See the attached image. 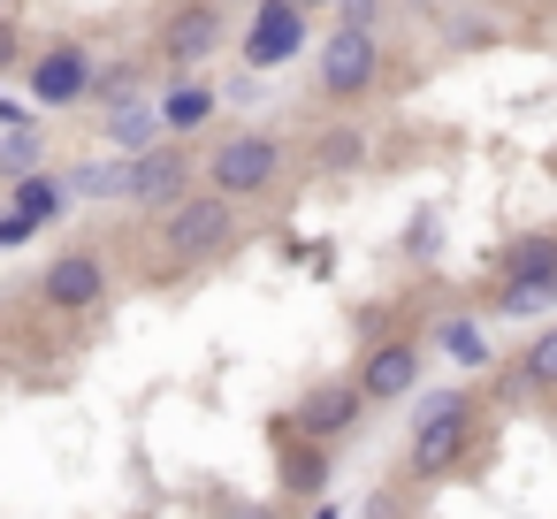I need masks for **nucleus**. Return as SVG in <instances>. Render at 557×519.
<instances>
[{
  "mask_svg": "<svg viewBox=\"0 0 557 519\" xmlns=\"http://www.w3.org/2000/svg\"><path fill=\"white\" fill-rule=\"evenodd\" d=\"M230 230H237V199L207 184V191H191V199H176L161 214V260L169 268H199V260H214L230 245Z\"/></svg>",
  "mask_w": 557,
  "mask_h": 519,
  "instance_id": "obj_1",
  "label": "nucleus"
},
{
  "mask_svg": "<svg viewBox=\"0 0 557 519\" xmlns=\"http://www.w3.org/2000/svg\"><path fill=\"white\" fill-rule=\"evenodd\" d=\"M466 443H473V405L458 390H435L420 405V420H412V473L420 481H443L466 458Z\"/></svg>",
  "mask_w": 557,
  "mask_h": 519,
  "instance_id": "obj_2",
  "label": "nucleus"
},
{
  "mask_svg": "<svg viewBox=\"0 0 557 519\" xmlns=\"http://www.w3.org/2000/svg\"><path fill=\"white\" fill-rule=\"evenodd\" d=\"M39 161V131H9L0 123V176H24Z\"/></svg>",
  "mask_w": 557,
  "mask_h": 519,
  "instance_id": "obj_21",
  "label": "nucleus"
},
{
  "mask_svg": "<svg viewBox=\"0 0 557 519\" xmlns=\"http://www.w3.org/2000/svg\"><path fill=\"white\" fill-rule=\"evenodd\" d=\"M275 176H283V138H268V131H230L207 153V184L230 199H260Z\"/></svg>",
  "mask_w": 557,
  "mask_h": 519,
  "instance_id": "obj_4",
  "label": "nucleus"
},
{
  "mask_svg": "<svg viewBox=\"0 0 557 519\" xmlns=\"http://www.w3.org/2000/svg\"><path fill=\"white\" fill-rule=\"evenodd\" d=\"M32 230H39V222H32L24 207H9V214H0V252H16V245H32Z\"/></svg>",
  "mask_w": 557,
  "mask_h": 519,
  "instance_id": "obj_23",
  "label": "nucleus"
},
{
  "mask_svg": "<svg viewBox=\"0 0 557 519\" xmlns=\"http://www.w3.org/2000/svg\"><path fill=\"white\" fill-rule=\"evenodd\" d=\"M237 54H245V70H283L290 54H306V0H260Z\"/></svg>",
  "mask_w": 557,
  "mask_h": 519,
  "instance_id": "obj_5",
  "label": "nucleus"
},
{
  "mask_svg": "<svg viewBox=\"0 0 557 519\" xmlns=\"http://www.w3.org/2000/svg\"><path fill=\"white\" fill-rule=\"evenodd\" d=\"M16 62H24V39H16L9 16H0V70H16Z\"/></svg>",
  "mask_w": 557,
  "mask_h": 519,
  "instance_id": "obj_25",
  "label": "nucleus"
},
{
  "mask_svg": "<svg viewBox=\"0 0 557 519\" xmlns=\"http://www.w3.org/2000/svg\"><path fill=\"white\" fill-rule=\"evenodd\" d=\"M32 291H39V306H54V313H92V306L108 298V260H100V252H62V260H47V275H39Z\"/></svg>",
  "mask_w": 557,
  "mask_h": 519,
  "instance_id": "obj_7",
  "label": "nucleus"
},
{
  "mask_svg": "<svg viewBox=\"0 0 557 519\" xmlns=\"http://www.w3.org/2000/svg\"><path fill=\"white\" fill-rule=\"evenodd\" d=\"M542 306H557V268H549V275H504V283H496V313H504V321H527V313H542Z\"/></svg>",
  "mask_w": 557,
  "mask_h": 519,
  "instance_id": "obj_15",
  "label": "nucleus"
},
{
  "mask_svg": "<svg viewBox=\"0 0 557 519\" xmlns=\"http://www.w3.org/2000/svg\"><path fill=\"white\" fill-rule=\"evenodd\" d=\"M214 108H222V100H214L207 85H191V77H176V85L161 92V123H169V138H191V131H207V123H214Z\"/></svg>",
  "mask_w": 557,
  "mask_h": 519,
  "instance_id": "obj_12",
  "label": "nucleus"
},
{
  "mask_svg": "<svg viewBox=\"0 0 557 519\" xmlns=\"http://www.w3.org/2000/svg\"><path fill=\"white\" fill-rule=\"evenodd\" d=\"M16 207H24V214H32V222L47 230V222H54V214L70 207V191H62L54 176H39V169H24V176H16Z\"/></svg>",
  "mask_w": 557,
  "mask_h": 519,
  "instance_id": "obj_18",
  "label": "nucleus"
},
{
  "mask_svg": "<svg viewBox=\"0 0 557 519\" xmlns=\"http://www.w3.org/2000/svg\"><path fill=\"white\" fill-rule=\"evenodd\" d=\"M222 16H214V0H191V9H176L169 24H161V62L184 77V70H199L207 54H222Z\"/></svg>",
  "mask_w": 557,
  "mask_h": 519,
  "instance_id": "obj_9",
  "label": "nucleus"
},
{
  "mask_svg": "<svg viewBox=\"0 0 557 519\" xmlns=\"http://www.w3.org/2000/svg\"><path fill=\"white\" fill-rule=\"evenodd\" d=\"M382 0H336V24H374Z\"/></svg>",
  "mask_w": 557,
  "mask_h": 519,
  "instance_id": "obj_24",
  "label": "nucleus"
},
{
  "mask_svg": "<svg viewBox=\"0 0 557 519\" xmlns=\"http://www.w3.org/2000/svg\"><path fill=\"white\" fill-rule=\"evenodd\" d=\"M519 382H527V390H557V329H542V336L527 344V359H519Z\"/></svg>",
  "mask_w": 557,
  "mask_h": 519,
  "instance_id": "obj_20",
  "label": "nucleus"
},
{
  "mask_svg": "<svg viewBox=\"0 0 557 519\" xmlns=\"http://www.w3.org/2000/svg\"><path fill=\"white\" fill-rule=\"evenodd\" d=\"M85 92H92V54H85V47L62 39V47H47V54L32 62V100H39V108H70V100H85Z\"/></svg>",
  "mask_w": 557,
  "mask_h": 519,
  "instance_id": "obj_11",
  "label": "nucleus"
},
{
  "mask_svg": "<svg viewBox=\"0 0 557 519\" xmlns=\"http://www.w3.org/2000/svg\"><path fill=\"white\" fill-rule=\"evenodd\" d=\"M306 9H336V0H306Z\"/></svg>",
  "mask_w": 557,
  "mask_h": 519,
  "instance_id": "obj_26",
  "label": "nucleus"
},
{
  "mask_svg": "<svg viewBox=\"0 0 557 519\" xmlns=\"http://www.w3.org/2000/svg\"><path fill=\"white\" fill-rule=\"evenodd\" d=\"M115 115H108V138L115 146H153V138H169V123H161V100H138V92H123V100H108Z\"/></svg>",
  "mask_w": 557,
  "mask_h": 519,
  "instance_id": "obj_14",
  "label": "nucleus"
},
{
  "mask_svg": "<svg viewBox=\"0 0 557 519\" xmlns=\"http://www.w3.org/2000/svg\"><path fill=\"white\" fill-rule=\"evenodd\" d=\"M131 169H138V161H85V169L70 176V191H77V199H131Z\"/></svg>",
  "mask_w": 557,
  "mask_h": 519,
  "instance_id": "obj_16",
  "label": "nucleus"
},
{
  "mask_svg": "<svg viewBox=\"0 0 557 519\" xmlns=\"http://www.w3.org/2000/svg\"><path fill=\"white\" fill-rule=\"evenodd\" d=\"M359 412H367V390H359V382H313V390L290 405V435L336 443V435L359 428Z\"/></svg>",
  "mask_w": 557,
  "mask_h": 519,
  "instance_id": "obj_8",
  "label": "nucleus"
},
{
  "mask_svg": "<svg viewBox=\"0 0 557 519\" xmlns=\"http://www.w3.org/2000/svg\"><path fill=\"white\" fill-rule=\"evenodd\" d=\"M207 176V161H184L176 153V138H161V146H146L138 153V169H131V207H146V214H169L176 199H191V184Z\"/></svg>",
  "mask_w": 557,
  "mask_h": 519,
  "instance_id": "obj_6",
  "label": "nucleus"
},
{
  "mask_svg": "<svg viewBox=\"0 0 557 519\" xmlns=\"http://www.w3.org/2000/svg\"><path fill=\"white\" fill-rule=\"evenodd\" d=\"M313 77H321L329 100H367L374 77H382V39H374V24H336V32L321 39V54H313Z\"/></svg>",
  "mask_w": 557,
  "mask_h": 519,
  "instance_id": "obj_3",
  "label": "nucleus"
},
{
  "mask_svg": "<svg viewBox=\"0 0 557 519\" xmlns=\"http://www.w3.org/2000/svg\"><path fill=\"white\" fill-rule=\"evenodd\" d=\"M435 344H443L458 367H488V359H496V351H488V329H481V321H466V313H450V321L435 329Z\"/></svg>",
  "mask_w": 557,
  "mask_h": 519,
  "instance_id": "obj_17",
  "label": "nucleus"
},
{
  "mask_svg": "<svg viewBox=\"0 0 557 519\" xmlns=\"http://www.w3.org/2000/svg\"><path fill=\"white\" fill-rule=\"evenodd\" d=\"M321 161H329V169H359V161H367V146H359L351 131H336V138L321 146Z\"/></svg>",
  "mask_w": 557,
  "mask_h": 519,
  "instance_id": "obj_22",
  "label": "nucleus"
},
{
  "mask_svg": "<svg viewBox=\"0 0 557 519\" xmlns=\"http://www.w3.org/2000/svg\"><path fill=\"white\" fill-rule=\"evenodd\" d=\"M412 382H420V344H412V336H382V344L359 359V390H367V405L412 397Z\"/></svg>",
  "mask_w": 557,
  "mask_h": 519,
  "instance_id": "obj_10",
  "label": "nucleus"
},
{
  "mask_svg": "<svg viewBox=\"0 0 557 519\" xmlns=\"http://www.w3.org/2000/svg\"><path fill=\"white\" fill-rule=\"evenodd\" d=\"M321 489H329V443L298 435V443H290V458H283V496H290V504H313Z\"/></svg>",
  "mask_w": 557,
  "mask_h": 519,
  "instance_id": "obj_13",
  "label": "nucleus"
},
{
  "mask_svg": "<svg viewBox=\"0 0 557 519\" xmlns=\"http://www.w3.org/2000/svg\"><path fill=\"white\" fill-rule=\"evenodd\" d=\"M557 268V237L542 230V237H519L511 252H504V275H549Z\"/></svg>",
  "mask_w": 557,
  "mask_h": 519,
  "instance_id": "obj_19",
  "label": "nucleus"
}]
</instances>
